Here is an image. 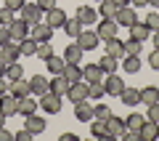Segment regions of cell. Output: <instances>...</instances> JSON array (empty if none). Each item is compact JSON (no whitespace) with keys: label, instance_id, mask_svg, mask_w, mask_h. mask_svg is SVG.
Listing matches in <instances>:
<instances>
[{"label":"cell","instance_id":"cell-31","mask_svg":"<svg viewBox=\"0 0 159 141\" xmlns=\"http://www.w3.org/2000/svg\"><path fill=\"white\" fill-rule=\"evenodd\" d=\"M98 67L103 69V75H111V72H117L119 59H114V56H109V53H103V56H101V61H98Z\"/></svg>","mask_w":159,"mask_h":141},{"label":"cell","instance_id":"cell-42","mask_svg":"<svg viewBox=\"0 0 159 141\" xmlns=\"http://www.w3.org/2000/svg\"><path fill=\"white\" fill-rule=\"evenodd\" d=\"M13 19H16V11H11V8H6V6L0 8V24H3V27H8Z\"/></svg>","mask_w":159,"mask_h":141},{"label":"cell","instance_id":"cell-20","mask_svg":"<svg viewBox=\"0 0 159 141\" xmlns=\"http://www.w3.org/2000/svg\"><path fill=\"white\" fill-rule=\"evenodd\" d=\"M69 85H72V83H69L64 75H53V77H51V93H56V96H64V99H66Z\"/></svg>","mask_w":159,"mask_h":141},{"label":"cell","instance_id":"cell-28","mask_svg":"<svg viewBox=\"0 0 159 141\" xmlns=\"http://www.w3.org/2000/svg\"><path fill=\"white\" fill-rule=\"evenodd\" d=\"M141 67H143L141 56H125V59H122V72H127V75L141 72Z\"/></svg>","mask_w":159,"mask_h":141},{"label":"cell","instance_id":"cell-41","mask_svg":"<svg viewBox=\"0 0 159 141\" xmlns=\"http://www.w3.org/2000/svg\"><path fill=\"white\" fill-rule=\"evenodd\" d=\"M109 114H111V109H109V104H96V107H93V117H98V120H106Z\"/></svg>","mask_w":159,"mask_h":141},{"label":"cell","instance_id":"cell-8","mask_svg":"<svg viewBox=\"0 0 159 141\" xmlns=\"http://www.w3.org/2000/svg\"><path fill=\"white\" fill-rule=\"evenodd\" d=\"M117 29H119V24L114 22V19H101V22H98V27H96V32H98V37L106 43V40L117 37Z\"/></svg>","mask_w":159,"mask_h":141},{"label":"cell","instance_id":"cell-59","mask_svg":"<svg viewBox=\"0 0 159 141\" xmlns=\"http://www.w3.org/2000/svg\"><path fill=\"white\" fill-rule=\"evenodd\" d=\"M96 3H101V0H96Z\"/></svg>","mask_w":159,"mask_h":141},{"label":"cell","instance_id":"cell-49","mask_svg":"<svg viewBox=\"0 0 159 141\" xmlns=\"http://www.w3.org/2000/svg\"><path fill=\"white\" fill-rule=\"evenodd\" d=\"M13 139H16V141H29V139H32V133H29V130L24 128V130H19V133L13 136Z\"/></svg>","mask_w":159,"mask_h":141},{"label":"cell","instance_id":"cell-43","mask_svg":"<svg viewBox=\"0 0 159 141\" xmlns=\"http://www.w3.org/2000/svg\"><path fill=\"white\" fill-rule=\"evenodd\" d=\"M143 24H146V27L151 29V32H159V11L148 13V16H146V22H143Z\"/></svg>","mask_w":159,"mask_h":141},{"label":"cell","instance_id":"cell-7","mask_svg":"<svg viewBox=\"0 0 159 141\" xmlns=\"http://www.w3.org/2000/svg\"><path fill=\"white\" fill-rule=\"evenodd\" d=\"M114 22H117L119 27H133V24L138 22L135 8H133V6H122V8H117V16H114Z\"/></svg>","mask_w":159,"mask_h":141},{"label":"cell","instance_id":"cell-5","mask_svg":"<svg viewBox=\"0 0 159 141\" xmlns=\"http://www.w3.org/2000/svg\"><path fill=\"white\" fill-rule=\"evenodd\" d=\"M29 37H32L37 45H40V43H51L53 29L48 27V24H43V22H40V24H32V27H29Z\"/></svg>","mask_w":159,"mask_h":141},{"label":"cell","instance_id":"cell-16","mask_svg":"<svg viewBox=\"0 0 159 141\" xmlns=\"http://www.w3.org/2000/svg\"><path fill=\"white\" fill-rule=\"evenodd\" d=\"M24 128L32 136H40V133H45V120L34 112V114H29V117H24Z\"/></svg>","mask_w":159,"mask_h":141},{"label":"cell","instance_id":"cell-10","mask_svg":"<svg viewBox=\"0 0 159 141\" xmlns=\"http://www.w3.org/2000/svg\"><path fill=\"white\" fill-rule=\"evenodd\" d=\"M66 13H64L61 11V8H51V11H45V24H48V27H51V29H64V24H66Z\"/></svg>","mask_w":159,"mask_h":141},{"label":"cell","instance_id":"cell-56","mask_svg":"<svg viewBox=\"0 0 159 141\" xmlns=\"http://www.w3.org/2000/svg\"><path fill=\"white\" fill-rule=\"evenodd\" d=\"M114 3H117V8H122V6H130L133 0H114Z\"/></svg>","mask_w":159,"mask_h":141},{"label":"cell","instance_id":"cell-39","mask_svg":"<svg viewBox=\"0 0 159 141\" xmlns=\"http://www.w3.org/2000/svg\"><path fill=\"white\" fill-rule=\"evenodd\" d=\"M19 51H21V56H34V51H37V43H34L32 37H24L21 43H19Z\"/></svg>","mask_w":159,"mask_h":141},{"label":"cell","instance_id":"cell-33","mask_svg":"<svg viewBox=\"0 0 159 141\" xmlns=\"http://www.w3.org/2000/svg\"><path fill=\"white\" fill-rule=\"evenodd\" d=\"M157 101H159V90L154 88V85H148V88L141 90V104L148 107V104H157Z\"/></svg>","mask_w":159,"mask_h":141},{"label":"cell","instance_id":"cell-35","mask_svg":"<svg viewBox=\"0 0 159 141\" xmlns=\"http://www.w3.org/2000/svg\"><path fill=\"white\" fill-rule=\"evenodd\" d=\"M103 96H106L103 80H98V83H88V99H103Z\"/></svg>","mask_w":159,"mask_h":141},{"label":"cell","instance_id":"cell-21","mask_svg":"<svg viewBox=\"0 0 159 141\" xmlns=\"http://www.w3.org/2000/svg\"><path fill=\"white\" fill-rule=\"evenodd\" d=\"M74 117H77L80 123H90V120H93V107L88 104V99L74 104Z\"/></svg>","mask_w":159,"mask_h":141},{"label":"cell","instance_id":"cell-3","mask_svg":"<svg viewBox=\"0 0 159 141\" xmlns=\"http://www.w3.org/2000/svg\"><path fill=\"white\" fill-rule=\"evenodd\" d=\"M19 13H21L19 19H24V22L32 27V24H40V22H43V13H45V11H43L37 3H24V8H21Z\"/></svg>","mask_w":159,"mask_h":141},{"label":"cell","instance_id":"cell-13","mask_svg":"<svg viewBox=\"0 0 159 141\" xmlns=\"http://www.w3.org/2000/svg\"><path fill=\"white\" fill-rule=\"evenodd\" d=\"M37 109H40V99L37 96L29 93V96L19 99V114H21V117H29V114H34Z\"/></svg>","mask_w":159,"mask_h":141},{"label":"cell","instance_id":"cell-30","mask_svg":"<svg viewBox=\"0 0 159 141\" xmlns=\"http://www.w3.org/2000/svg\"><path fill=\"white\" fill-rule=\"evenodd\" d=\"M61 75L69 80V83H80V80H82V67H80V64H66Z\"/></svg>","mask_w":159,"mask_h":141},{"label":"cell","instance_id":"cell-52","mask_svg":"<svg viewBox=\"0 0 159 141\" xmlns=\"http://www.w3.org/2000/svg\"><path fill=\"white\" fill-rule=\"evenodd\" d=\"M61 141H80L77 133H61Z\"/></svg>","mask_w":159,"mask_h":141},{"label":"cell","instance_id":"cell-11","mask_svg":"<svg viewBox=\"0 0 159 141\" xmlns=\"http://www.w3.org/2000/svg\"><path fill=\"white\" fill-rule=\"evenodd\" d=\"M66 99H69L72 104L85 101V99H88V83H85V80H80V83H72V85H69V90H66Z\"/></svg>","mask_w":159,"mask_h":141},{"label":"cell","instance_id":"cell-45","mask_svg":"<svg viewBox=\"0 0 159 141\" xmlns=\"http://www.w3.org/2000/svg\"><path fill=\"white\" fill-rule=\"evenodd\" d=\"M24 3H27V0H6V8H11V11H21L24 8Z\"/></svg>","mask_w":159,"mask_h":141},{"label":"cell","instance_id":"cell-24","mask_svg":"<svg viewBox=\"0 0 159 141\" xmlns=\"http://www.w3.org/2000/svg\"><path fill=\"white\" fill-rule=\"evenodd\" d=\"M82 56H85V51H82L77 43H72V45L64 48V61H66V64H80V59H82Z\"/></svg>","mask_w":159,"mask_h":141},{"label":"cell","instance_id":"cell-25","mask_svg":"<svg viewBox=\"0 0 159 141\" xmlns=\"http://www.w3.org/2000/svg\"><path fill=\"white\" fill-rule=\"evenodd\" d=\"M82 80H85V83H98V80H103V69L98 67V64H85Z\"/></svg>","mask_w":159,"mask_h":141},{"label":"cell","instance_id":"cell-6","mask_svg":"<svg viewBox=\"0 0 159 141\" xmlns=\"http://www.w3.org/2000/svg\"><path fill=\"white\" fill-rule=\"evenodd\" d=\"M106 128H109V136H111V139H125V136H127L125 120L117 117V114H109V117H106Z\"/></svg>","mask_w":159,"mask_h":141},{"label":"cell","instance_id":"cell-26","mask_svg":"<svg viewBox=\"0 0 159 141\" xmlns=\"http://www.w3.org/2000/svg\"><path fill=\"white\" fill-rule=\"evenodd\" d=\"M90 133L96 136V139H111V136H109V128H106V120H98V117H93L90 120Z\"/></svg>","mask_w":159,"mask_h":141},{"label":"cell","instance_id":"cell-51","mask_svg":"<svg viewBox=\"0 0 159 141\" xmlns=\"http://www.w3.org/2000/svg\"><path fill=\"white\" fill-rule=\"evenodd\" d=\"M3 93H8V80L6 77H0V96H3Z\"/></svg>","mask_w":159,"mask_h":141},{"label":"cell","instance_id":"cell-53","mask_svg":"<svg viewBox=\"0 0 159 141\" xmlns=\"http://www.w3.org/2000/svg\"><path fill=\"white\" fill-rule=\"evenodd\" d=\"M130 6H133V8H146V6H148V0H133Z\"/></svg>","mask_w":159,"mask_h":141},{"label":"cell","instance_id":"cell-14","mask_svg":"<svg viewBox=\"0 0 159 141\" xmlns=\"http://www.w3.org/2000/svg\"><path fill=\"white\" fill-rule=\"evenodd\" d=\"M19 56H21V51H19V43L8 40L6 45H0V59H3L6 64H13V61H19Z\"/></svg>","mask_w":159,"mask_h":141},{"label":"cell","instance_id":"cell-2","mask_svg":"<svg viewBox=\"0 0 159 141\" xmlns=\"http://www.w3.org/2000/svg\"><path fill=\"white\" fill-rule=\"evenodd\" d=\"M40 107H43V112L45 114H58L61 112V107H64V96H56V93H43L40 96Z\"/></svg>","mask_w":159,"mask_h":141},{"label":"cell","instance_id":"cell-36","mask_svg":"<svg viewBox=\"0 0 159 141\" xmlns=\"http://www.w3.org/2000/svg\"><path fill=\"white\" fill-rule=\"evenodd\" d=\"M21 77H24V69H21L19 61H13V64L6 67V80H8V83H11V80H21Z\"/></svg>","mask_w":159,"mask_h":141},{"label":"cell","instance_id":"cell-60","mask_svg":"<svg viewBox=\"0 0 159 141\" xmlns=\"http://www.w3.org/2000/svg\"><path fill=\"white\" fill-rule=\"evenodd\" d=\"M157 90H159V85H157Z\"/></svg>","mask_w":159,"mask_h":141},{"label":"cell","instance_id":"cell-38","mask_svg":"<svg viewBox=\"0 0 159 141\" xmlns=\"http://www.w3.org/2000/svg\"><path fill=\"white\" fill-rule=\"evenodd\" d=\"M64 32L69 35V37H77L80 32H82V24H80V19H66V24H64Z\"/></svg>","mask_w":159,"mask_h":141},{"label":"cell","instance_id":"cell-47","mask_svg":"<svg viewBox=\"0 0 159 141\" xmlns=\"http://www.w3.org/2000/svg\"><path fill=\"white\" fill-rule=\"evenodd\" d=\"M8 40H11V32H8V27H3V24H0V45H6Z\"/></svg>","mask_w":159,"mask_h":141},{"label":"cell","instance_id":"cell-18","mask_svg":"<svg viewBox=\"0 0 159 141\" xmlns=\"http://www.w3.org/2000/svg\"><path fill=\"white\" fill-rule=\"evenodd\" d=\"M8 93H11V96H16V99H24V96H29V93H32V90H29V80H11V83H8Z\"/></svg>","mask_w":159,"mask_h":141},{"label":"cell","instance_id":"cell-17","mask_svg":"<svg viewBox=\"0 0 159 141\" xmlns=\"http://www.w3.org/2000/svg\"><path fill=\"white\" fill-rule=\"evenodd\" d=\"M138 136H141V141H157L159 139V123L146 120V123L141 125V130H138Z\"/></svg>","mask_w":159,"mask_h":141},{"label":"cell","instance_id":"cell-40","mask_svg":"<svg viewBox=\"0 0 159 141\" xmlns=\"http://www.w3.org/2000/svg\"><path fill=\"white\" fill-rule=\"evenodd\" d=\"M51 56H53L51 43H40V45H37V51H34V59H43V61H48Z\"/></svg>","mask_w":159,"mask_h":141},{"label":"cell","instance_id":"cell-22","mask_svg":"<svg viewBox=\"0 0 159 141\" xmlns=\"http://www.w3.org/2000/svg\"><path fill=\"white\" fill-rule=\"evenodd\" d=\"M119 101L125 104V107H135V104H141V90L135 88H122V93H119Z\"/></svg>","mask_w":159,"mask_h":141},{"label":"cell","instance_id":"cell-23","mask_svg":"<svg viewBox=\"0 0 159 141\" xmlns=\"http://www.w3.org/2000/svg\"><path fill=\"white\" fill-rule=\"evenodd\" d=\"M106 53L122 61V59H125V43H122L119 37H111V40H106Z\"/></svg>","mask_w":159,"mask_h":141},{"label":"cell","instance_id":"cell-29","mask_svg":"<svg viewBox=\"0 0 159 141\" xmlns=\"http://www.w3.org/2000/svg\"><path fill=\"white\" fill-rule=\"evenodd\" d=\"M127 29H130V37L133 40H141V43H146L148 35H151V29H148L146 24H141V22H135L133 27H127Z\"/></svg>","mask_w":159,"mask_h":141},{"label":"cell","instance_id":"cell-9","mask_svg":"<svg viewBox=\"0 0 159 141\" xmlns=\"http://www.w3.org/2000/svg\"><path fill=\"white\" fill-rule=\"evenodd\" d=\"M8 32H11L13 43H21L24 37H29V24L24 22V19H13V22L8 24Z\"/></svg>","mask_w":159,"mask_h":141},{"label":"cell","instance_id":"cell-44","mask_svg":"<svg viewBox=\"0 0 159 141\" xmlns=\"http://www.w3.org/2000/svg\"><path fill=\"white\" fill-rule=\"evenodd\" d=\"M146 120H154V123H159V101H157V104H148Z\"/></svg>","mask_w":159,"mask_h":141},{"label":"cell","instance_id":"cell-57","mask_svg":"<svg viewBox=\"0 0 159 141\" xmlns=\"http://www.w3.org/2000/svg\"><path fill=\"white\" fill-rule=\"evenodd\" d=\"M6 120H8V114L3 112V109H0V128H3V125H6Z\"/></svg>","mask_w":159,"mask_h":141},{"label":"cell","instance_id":"cell-58","mask_svg":"<svg viewBox=\"0 0 159 141\" xmlns=\"http://www.w3.org/2000/svg\"><path fill=\"white\" fill-rule=\"evenodd\" d=\"M148 6H151V8H157V11H159V0H148Z\"/></svg>","mask_w":159,"mask_h":141},{"label":"cell","instance_id":"cell-50","mask_svg":"<svg viewBox=\"0 0 159 141\" xmlns=\"http://www.w3.org/2000/svg\"><path fill=\"white\" fill-rule=\"evenodd\" d=\"M11 139H13V133H8L6 125H3V128H0V141H11Z\"/></svg>","mask_w":159,"mask_h":141},{"label":"cell","instance_id":"cell-46","mask_svg":"<svg viewBox=\"0 0 159 141\" xmlns=\"http://www.w3.org/2000/svg\"><path fill=\"white\" fill-rule=\"evenodd\" d=\"M148 67L159 72V51H157V48H154V51H151V56H148Z\"/></svg>","mask_w":159,"mask_h":141},{"label":"cell","instance_id":"cell-34","mask_svg":"<svg viewBox=\"0 0 159 141\" xmlns=\"http://www.w3.org/2000/svg\"><path fill=\"white\" fill-rule=\"evenodd\" d=\"M45 64H48V72H51V75H61V72H64V67H66L64 56H51Z\"/></svg>","mask_w":159,"mask_h":141},{"label":"cell","instance_id":"cell-4","mask_svg":"<svg viewBox=\"0 0 159 141\" xmlns=\"http://www.w3.org/2000/svg\"><path fill=\"white\" fill-rule=\"evenodd\" d=\"M103 88H106V96H119V93H122V88H125V80L119 77L117 72L103 75Z\"/></svg>","mask_w":159,"mask_h":141},{"label":"cell","instance_id":"cell-55","mask_svg":"<svg viewBox=\"0 0 159 141\" xmlns=\"http://www.w3.org/2000/svg\"><path fill=\"white\" fill-rule=\"evenodd\" d=\"M6 67H8V64L3 61V59H0V77H6Z\"/></svg>","mask_w":159,"mask_h":141},{"label":"cell","instance_id":"cell-1","mask_svg":"<svg viewBox=\"0 0 159 141\" xmlns=\"http://www.w3.org/2000/svg\"><path fill=\"white\" fill-rule=\"evenodd\" d=\"M74 40H77V45L82 48V51H96L98 43H101L98 32H96V29H88V27H82V32H80Z\"/></svg>","mask_w":159,"mask_h":141},{"label":"cell","instance_id":"cell-12","mask_svg":"<svg viewBox=\"0 0 159 141\" xmlns=\"http://www.w3.org/2000/svg\"><path fill=\"white\" fill-rule=\"evenodd\" d=\"M74 13H77V19H80L82 27H93V24H98V11L90 8V6H80Z\"/></svg>","mask_w":159,"mask_h":141},{"label":"cell","instance_id":"cell-19","mask_svg":"<svg viewBox=\"0 0 159 141\" xmlns=\"http://www.w3.org/2000/svg\"><path fill=\"white\" fill-rule=\"evenodd\" d=\"M0 109H3L8 117L19 114V99H16V96H11V93H3V96H0Z\"/></svg>","mask_w":159,"mask_h":141},{"label":"cell","instance_id":"cell-32","mask_svg":"<svg viewBox=\"0 0 159 141\" xmlns=\"http://www.w3.org/2000/svg\"><path fill=\"white\" fill-rule=\"evenodd\" d=\"M146 123V117H143V114H138V112H133L130 117L125 120V128L130 130V133H138V130H141V125Z\"/></svg>","mask_w":159,"mask_h":141},{"label":"cell","instance_id":"cell-37","mask_svg":"<svg viewBox=\"0 0 159 141\" xmlns=\"http://www.w3.org/2000/svg\"><path fill=\"white\" fill-rule=\"evenodd\" d=\"M141 51H143V43H141V40L127 37V43H125V56H141Z\"/></svg>","mask_w":159,"mask_h":141},{"label":"cell","instance_id":"cell-27","mask_svg":"<svg viewBox=\"0 0 159 141\" xmlns=\"http://www.w3.org/2000/svg\"><path fill=\"white\" fill-rule=\"evenodd\" d=\"M117 16V3L114 0H101L98 3V19H114Z\"/></svg>","mask_w":159,"mask_h":141},{"label":"cell","instance_id":"cell-54","mask_svg":"<svg viewBox=\"0 0 159 141\" xmlns=\"http://www.w3.org/2000/svg\"><path fill=\"white\" fill-rule=\"evenodd\" d=\"M151 40H154V48L159 51V32H151Z\"/></svg>","mask_w":159,"mask_h":141},{"label":"cell","instance_id":"cell-15","mask_svg":"<svg viewBox=\"0 0 159 141\" xmlns=\"http://www.w3.org/2000/svg\"><path fill=\"white\" fill-rule=\"evenodd\" d=\"M29 90H32V96H43V93H48L51 90V80L43 77V75H34L32 80H29Z\"/></svg>","mask_w":159,"mask_h":141},{"label":"cell","instance_id":"cell-48","mask_svg":"<svg viewBox=\"0 0 159 141\" xmlns=\"http://www.w3.org/2000/svg\"><path fill=\"white\" fill-rule=\"evenodd\" d=\"M37 6L43 11H51V8H56V0H37Z\"/></svg>","mask_w":159,"mask_h":141}]
</instances>
